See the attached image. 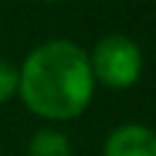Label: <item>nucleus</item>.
Instances as JSON below:
<instances>
[{"label":"nucleus","mask_w":156,"mask_h":156,"mask_svg":"<svg viewBox=\"0 0 156 156\" xmlns=\"http://www.w3.org/2000/svg\"><path fill=\"white\" fill-rule=\"evenodd\" d=\"M96 81L89 52L73 39H47L18 68V96L39 120L68 122L89 109Z\"/></svg>","instance_id":"f257e3e1"},{"label":"nucleus","mask_w":156,"mask_h":156,"mask_svg":"<svg viewBox=\"0 0 156 156\" xmlns=\"http://www.w3.org/2000/svg\"><path fill=\"white\" fill-rule=\"evenodd\" d=\"M89 65L96 83L125 91L133 89L143 73V52L135 39L125 34H107L89 52Z\"/></svg>","instance_id":"f03ea898"},{"label":"nucleus","mask_w":156,"mask_h":156,"mask_svg":"<svg viewBox=\"0 0 156 156\" xmlns=\"http://www.w3.org/2000/svg\"><path fill=\"white\" fill-rule=\"evenodd\" d=\"M101 156H156V130L140 122L117 125L107 135Z\"/></svg>","instance_id":"7ed1b4c3"},{"label":"nucleus","mask_w":156,"mask_h":156,"mask_svg":"<svg viewBox=\"0 0 156 156\" xmlns=\"http://www.w3.org/2000/svg\"><path fill=\"white\" fill-rule=\"evenodd\" d=\"M26 156H73V146L62 130L57 128H39L29 138Z\"/></svg>","instance_id":"20e7f679"},{"label":"nucleus","mask_w":156,"mask_h":156,"mask_svg":"<svg viewBox=\"0 0 156 156\" xmlns=\"http://www.w3.org/2000/svg\"><path fill=\"white\" fill-rule=\"evenodd\" d=\"M18 96V68L8 57H0V104Z\"/></svg>","instance_id":"39448f33"},{"label":"nucleus","mask_w":156,"mask_h":156,"mask_svg":"<svg viewBox=\"0 0 156 156\" xmlns=\"http://www.w3.org/2000/svg\"><path fill=\"white\" fill-rule=\"evenodd\" d=\"M42 3H62V0H42Z\"/></svg>","instance_id":"423d86ee"}]
</instances>
